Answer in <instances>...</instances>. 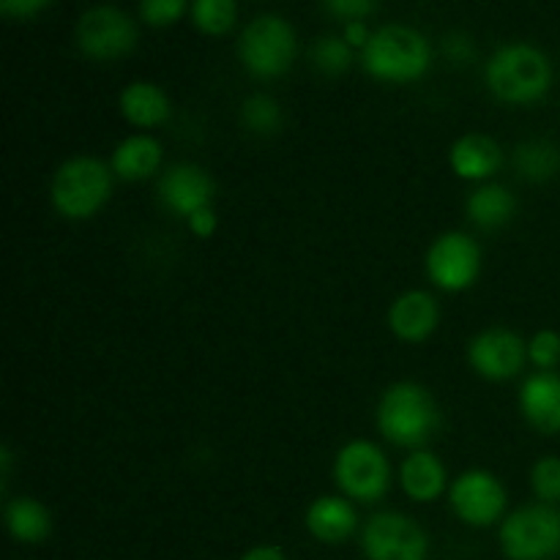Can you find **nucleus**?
Wrapping results in <instances>:
<instances>
[{
  "instance_id": "nucleus-1",
  "label": "nucleus",
  "mask_w": 560,
  "mask_h": 560,
  "mask_svg": "<svg viewBox=\"0 0 560 560\" xmlns=\"http://www.w3.org/2000/svg\"><path fill=\"white\" fill-rule=\"evenodd\" d=\"M552 66L541 49L530 44L501 47L487 63V85L498 98L512 104L536 102L550 91Z\"/></svg>"
},
{
  "instance_id": "nucleus-2",
  "label": "nucleus",
  "mask_w": 560,
  "mask_h": 560,
  "mask_svg": "<svg viewBox=\"0 0 560 560\" xmlns=\"http://www.w3.org/2000/svg\"><path fill=\"white\" fill-rule=\"evenodd\" d=\"M361 63L377 80L408 82L430 66V44L408 25H386L372 33L361 52Z\"/></svg>"
},
{
  "instance_id": "nucleus-3",
  "label": "nucleus",
  "mask_w": 560,
  "mask_h": 560,
  "mask_svg": "<svg viewBox=\"0 0 560 560\" xmlns=\"http://www.w3.org/2000/svg\"><path fill=\"white\" fill-rule=\"evenodd\" d=\"M377 427L397 446H421L435 432L438 408L427 388L416 383H397L383 394Z\"/></svg>"
},
{
  "instance_id": "nucleus-4",
  "label": "nucleus",
  "mask_w": 560,
  "mask_h": 560,
  "mask_svg": "<svg viewBox=\"0 0 560 560\" xmlns=\"http://www.w3.org/2000/svg\"><path fill=\"white\" fill-rule=\"evenodd\" d=\"M113 180L107 164L98 159L80 156L60 164L52 178V202L66 219L93 217L107 202Z\"/></svg>"
},
{
  "instance_id": "nucleus-5",
  "label": "nucleus",
  "mask_w": 560,
  "mask_h": 560,
  "mask_svg": "<svg viewBox=\"0 0 560 560\" xmlns=\"http://www.w3.org/2000/svg\"><path fill=\"white\" fill-rule=\"evenodd\" d=\"M238 55L257 77H279L295 58V33L282 16H255L238 38Z\"/></svg>"
},
{
  "instance_id": "nucleus-6",
  "label": "nucleus",
  "mask_w": 560,
  "mask_h": 560,
  "mask_svg": "<svg viewBox=\"0 0 560 560\" xmlns=\"http://www.w3.org/2000/svg\"><path fill=\"white\" fill-rule=\"evenodd\" d=\"M501 547L512 560H547L560 552V514L552 506H525L506 517Z\"/></svg>"
},
{
  "instance_id": "nucleus-7",
  "label": "nucleus",
  "mask_w": 560,
  "mask_h": 560,
  "mask_svg": "<svg viewBox=\"0 0 560 560\" xmlns=\"http://www.w3.org/2000/svg\"><path fill=\"white\" fill-rule=\"evenodd\" d=\"M337 485L345 495L355 501H377L388 490V463L377 446L366 441H353L337 454L334 465Z\"/></svg>"
},
{
  "instance_id": "nucleus-8",
  "label": "nucleus",
  "mask_w": 560,
  "mask_h": 560,
  "mask_svg": "<svg viewBox=\"0 0 560 560\" xmlns=\"http://www.w3.org/2000/svg\"><path fill=\"white\" fill-rule=\"evenodd\" d=\"M361 547L370 560H424L427 536L410 517L381 512L370 517L361 534Z\"/></svg>"
},
{
  "instance_id": "nucleus-9",
  "label": "nucleus",
  "mask_w": 560,
  "mask_h": 560,
  "mask_svg": "<svg viewBox=\"0 0 560 560\" xmlns=\"http://www.w3.org/2000/svg\"><path fill=\"white\" fill-rule=\"evenodd\" d=\"M137 27L129 16L113 5L88 9L77 22V44L85 55L98 60L118 58L135 49Z\"/></svg>"
},
{
  "instance_id": "nucleus-10",
  "label": "nucleus",
  "mask_w": 560,
  "mask_h": 560,
  "mask_svg": "<svg viewBox=\"0 0 560 560\" xmlns=\"http://www.w3.org/2000/svg\"><path fill=\"white\" fill-rule=\"evenodd\" d=\"M481 255L479 246L463 233H446L430 246L427 271L430 279L443 290H465L479 277Z\"/></svg>"
},
{
  "instance_id": "nucleus-11",
  "label": "nucleus",
  "mask_w": 560,
  "mask_h": 560,
  "mask_svg": "<svg viewBox=\"0 0 560 560\" xmlns=\"http://www.w3.org/2000/svg\"><path fill=\"white\" fill-rule=\"evenodd\" d=\"M452 509L463 523L474 525V528H487L501 520L503 509H506V490L492 474L470 470L454 481Z\"/></svg>"
},
{
  "instance_id": "nucleus-12",
  "label": "nucleus",
  "mask_w": 560,
  "mask_h": 560,
  "mask_svg": "<svg viewBox=\"0 0 560 560\" xmlns=\"http://www.w3.org/2000/svg\"><path fill=\"white\" fill-rule=\"evenodd\" d=\"M470 364L481 377L490 381H509L525 364V345L517 334L506 328H490L470 342Z\"/></svg>"
},
{
  "instance_id": "nucleus-13",
  "label": "nucleus",
  "mask_w": 560,
  "mask_h": 560,
  "mask_svg": "<svg viewBox=\"0 0 560 560\" xmlns=\"http://www.w3.org/2000/svg\"><path fill=\"white\" fill-rule=\"evenodd\" d=\"M159 195L170 211L191 217V213L208 208L213 184L206 170L195 167V164H175L159 180Z\"/></svg>"
},
{
  "instance_id": "nucleus-14",
  "label": "nucleus",
  "mask_w": 560,
  "mask_h": 560,
  "mask_svg": "<svg viewBox=\"0 0 560 560\" xmlns=\"http://www.w3.org/2000/svg\"><path fill=\"white\" fill-rule=\"evenodd\" d=\"M438 317L441 312H438L435 299L424 290H413L394 301V306L388 310V326L405 342H421L435 331Z\"/></svg>"
},
{
  "instance_id": "nucleus-15",
  "label": "nucleus",
  "mask_w": 560,
  "mask_h": 560,
  "mask_svg": "<svg viewBox=\"0 0 560 560\" xmlns=\"http://www.w3.org/2000/svg\"><path fill=\"white\" fill-rule=\"evenodd\" d=\"M523 416L541 432H560V377L539 372L523 383L520 392Z\"/></svg>"
},
{
  "instance_id": "nucleus-16",
  "label": "nucleus",
  "mask_w": 560,
  "mask_h": 560,
  "mask_svg": "<svg viewBox=\"0 0 560 560\" xmlns=\"http://www.w3.org/2000/svg\"><path fill=\"white\" fill-rule=\"evenodd\" d=\"M503 162V153L495 140L485 135H465L452 145L454 173L468 180L490 178Z\"/></svg>"
},
{
  "instance_id": "nucleus-17",
  "label": "nucleus",
  "mask_w": 560,
  "mask_h": 560,
  "mask_svg": "<svg viewBox=\"0 0 560 560\" xmlns=\"http://www.w3.org/2000/svg\"><path fill=\"white\" fill-rule=\"evenodd\" d=\"M306 528L326 545H339L355 530V512L345 498H317L306 512Z\"/></svg>"
},
{
  "instance_id": "nucleus-18",
  "label": "nucleus",
  "mask_w": 560,
  "mask_h": 560,
  "mask_svg": "<svg viewBox=\"0 0 560 560\" xmlns=\"http://www.w3.org/2000/svg\"><path fill=\"white\" fill-rule=\"evenodd\" d=\"M159 164H162V145L145 135L129 137L113 153V173L124 180L151 178Z\"/></svg>"
},
{
  "instance_id": "nucleus-19",
  "label": "nucleus",
  "mask_w": 560,
  "mask_h": 560,
  "mask_svg": "<svg viewBox=\"0 0 560 560\" xmlns=\"http://www.w3.org/2000/svg\"><path fill=\"white\" fill-rule=\"evenodd\" d=\"M399 479H402L405 492H408L413 501L430 503L435 501L443 492V487H446V470H443L441 459L432 457L430 452H416L402 463Z\"/></svg>"
},
{
  "instance_id": "nucleus-20",
  "label": "nucleus",
  "mask_w": 560,
  "mask_h": 560,
  "mask_svg": "<svg viewBox=\"0 0 560 560\" xmlns=\"http://www.w3.org/2000/svg\"><path fill=\"white\" fill-rule=\"evenodd\" d=\"M120 113L135 126H159L167 120L170 102L153 82H131L120 93Z\"/></svg>"
},
{
  "instance_id": "nucleus-21",
  "label": "nucleus",
  "mask_w": 560,
  "mask_h": 560,
  "mask_svg": "<svg viewBox=\"0 0 560 560\" xmlns=\"http://www.w3.org/2000/svg\"><path fill=\"white\" fill-rule=\"evenodd\" d=\"M5 525H9V534L25 545L44 541L52 530L49 512L36 498H14V501L5 503Z\"/></svg>"
},
{
  "instance_id": "nucleus-22",
  "label": "nucleus",
  "mask_w": 560,
  "mask_h": 560,
  "mask_svg": "<svg viewBox=\"0 0 560 560\" xmlns=\"http://www.w3.org/2000/svg\"><path fill=\"white\" fill-rule=\"evenodd\" d=\"M514 167L530 184H545L560 173V148L547 140H530L514 151Z\"/></svg>"
},
{
  "instance_id": "nucleus-23",
  "label": "nucleus",
  "mask_w": 560,
  "mask_h": 560,
  "mask_svg": "<svg viewBox=\"0 0 560 560\" xmlns=\"http://www.w3.org/2000/svg\"><path fill=\"white\" fill-rule=\"evenodd\" d=\"M468 213L479 228L485 230L501 228V224H506L514 213L512 191L495 184L481 186V189H476L474 195H470Z\"/></svg>"
},
{
  "instance_id": "nucleus-24",
  "label": "nucleus",
  "mask_w": 560,
  "mask_h": 560,
  "mask_svg": "<svg viewBox=\"0 0 560 560\" xmlns=\"http://www.w3.org/2000/svg\"><path fill=\"white\" fill-rule=\"evenodd\" d=\"M191 22L206 33H228L235 25V9L233 0H197L191 3Z\"/></svg>"
},
{
  "instance_id": "nucleus-25",
  "label": "nucleus",
  "mask_w": 560,
  "mask_h": 560,
  "mask_svg": "<svg viewBox=\"0 0 560 560\" xmlns=\"http://www.w3.org/2000/svg\"><path fill=\"white\" fill-rule=\"evenodd\" d=\"M241 118H244V124L249 126L252 131H257V135H271V131L279 129V124H282V109H279V104L273 102L271 96L257 93V96H249L244 102Z\"/></svg>"
},
{
  "instance_id": "nucleus-26",
  "label": "nucleus",
  "mask_w": 560,
  "mask_h": 560,
  "mask_svg": "<svg viewBox=\"0 0 560 560\" xmlns=\"http://www.w3.org/2000/svg\"><path fill=\"white\" fill-rule=\"evenodd\" d=\"M312 60L323 74H342L353 60V52H350V44L345 38L323 36L312 47Z\"/></svg>"
},
{
  "instance_id": "nucleus-27",
  "label": "nucleus",
  "mask_w": 560,
  "mask_h": 560,
  "mask_svg": "<svg viewBox=\"0 0 560 560\" xmlns=\"http://www.w3.org/2000/svg\"><path fill=\"white\" fill-rule=\"evenodd\" d=\"M530 485H534L536 498L541 503H558L560 501V459L558 457H545L534 465V474H530Z\"/></svg>"
},
{
  "instance_id": "nucleus-28",
  "label": "nucleus",
  "mask_w": 560,
  "mask_h": 560,
  "mask_svg": "<svg viewBox=\"0 0 560 560\" xmlns=\"http://www.w3.org/2000/svg\"><path fill=\"white\" fill-rule=\"evenodd\" d=\"M528 355L539 370H552L560 361V337L550 328L536 334L528 345Z\"/></svg>"
},
{
  "instance_id": "nucleus-29",
  "label": "nucleus",
  "mask_w": 560,
  "mask_h": 560,
  "mask_svg": "<svg viewBox=\"0 0 560 560\" xmlns=\"http://www.w3.org/2000/svg\"><path fill=\"white\" fill-rule=\"evenodd\" d=\"M184 11H186L184 0H145V3L140 5L142 20H145L148 25H156V27L170 25V22L178 20Z\"/></svg>"
},
{
  "instance_id": "nucleus-30",
  "label": "nucleus",
  "mask_w": 560,
  "mask_h": 560,
  "mask_svg": "<svg viewBox=\"0 0 560 560\" xmlns=\"http://www.w3.org/2000/svg\"><path fill=\"white\" fill-rule=\"evenodd\" d=\"M326 11H331V14H339V16H348L350 22H359V16H366L372 14V11H377V3H372V0H331V3H326Z\"/></svg>"
},
{
  "instance_id": "nucleus-31",
  "label": "nucleus",
  "mask_w": 560,
  "mask_h": 560,
  "mask_svg": "<svg viewBox=\"0 0 560 560\" xmlns=\"http://www.w3.org/2000/svg\"><path fill=\"white\" fill-rule=\"evenodd\" d=\"M47 5V0H3V3H0V14L14 16V20H25V16L44 11Z\"/></svg>"
},
{
  "instance_id": "nucleus-32",
  "label": "nucleus",
  "mask_w": 560,
  "mask_h": 560,
  "mask_svg": "<svg viewBox=\"0 0 560 560\" xmlns=\"http://www.w3.org/2000/svg\"><path fill=\"white\" fill-rule=\"evenodd\" d=\"M189 228H191V233H197V235H202V238H206V235H211L213 230H217V217H213L211 208H202V211L191 213Z\"/></svg>"
},
{
  "instance_id": "nucleus-33",
  "label": "nucleus",
  "mask_w": 560,
  "mask_h": 560,
  "mask_svg": "<svg viewBox=\"0 0 560 560\" xmlns=\"http://www.w3.org/2000/svg\"><path fill=\"white\" fill-rule=\"evenodd\" d=\"M443 49H446L448 58H454V60H468L470 55H474V47H470L468 38L457 36V33L446 38V47H443Z\"/></svg>"
},
{
  "instance_id": "nucleus-34",
  "label": "nucleus",
  "mask_w": 560,
  "mask_h": 560,
  "mask_svg": "<svg viewBox=\"0 0 560 560\" xmlns=\"http://www.w3.org/2000/svg\"><path fill=\"white\" fill-rule=\"evenodd\" d=\"M372 38V33L366 31V25L364 22H348V27H345V42L350 44V47H366V42H370Z\"/></svg>"
},
{
  "instance_id": "nucleus-35",
  "label": "nucleus",
  "mask_w": 560,
  "mask_h": 560,
  "mask_svg": "<svg viewBox=\"0 0 560 560\" xmlns=\"http://www.w3.org/2000/svg\"><path fill=\"white\" fill-rule=\"evenodd\" d=\"M241 560H284V552L279 550V547L262 545V547H255V550L246 552Z\"/></svg>"
},
{
  "instance_id": "nucleus-36",
  "label": "nucleus",
  "mask_w": 560,
  "mask_h": 560,
  "mask_svg": "<svg viewBox=\"0 0 560 560\" xmlns=\"http://www.w3.org/2000/svg\"><path fill=\"white\" fill-rule=\"evenodd\" d=\"M0 468H3V487H5V479H9V468H11V454H9V446L0 448Z\"/></svg>"
}]
</instances>
